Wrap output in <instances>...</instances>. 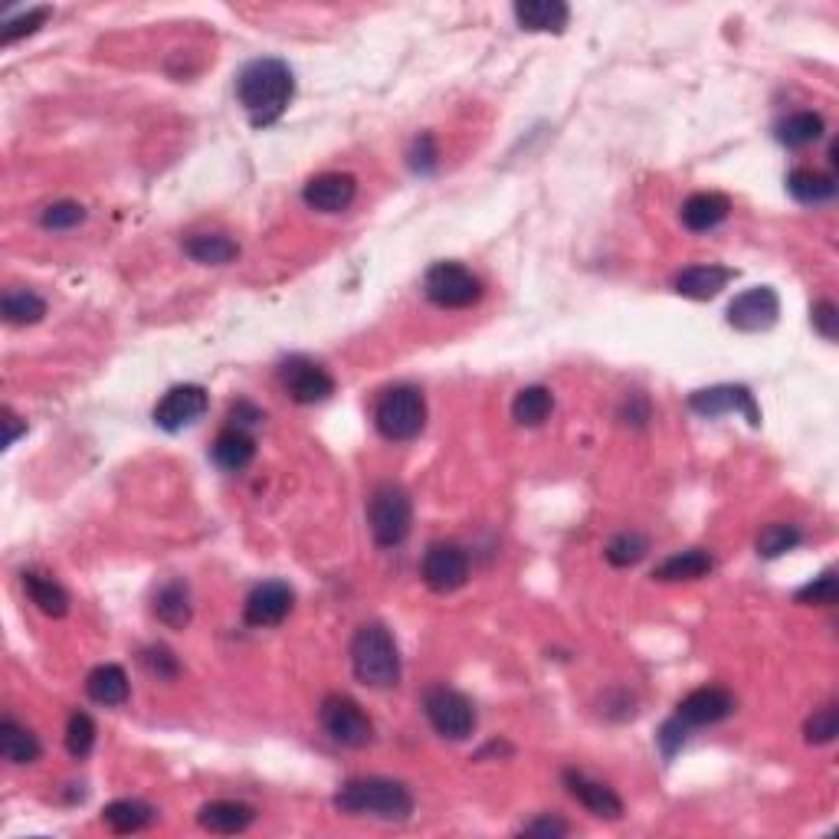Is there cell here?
Segmentation results:
<instances>
[{
    "mask_svg": "<svg viewBox=\"0 0 839 839\" xmlns=\"http://www.w3.org/2000/svg\"><path fill=\"white\" fill-rule=\"evenodd\" d=\"M295 95V76L282 60H253L237 76V98L247 108L253 128H266L280 122Z\"/></svg>",
    "mask_w": 839,
    "mask_h": 839,
    "instance_id": "obj_1",
    "label": "cell"
},
{
    "mask_svg": "<svg viewBox=\"0 0 839 839\" xmlns=\"http://www.w3.org/2000/svg\"><path fill=\"white\" fill-rule=\"evenodd\" d=\"M335 807L348 817H377V820H407L413 814V797L400 780L387 777H358L335 794Z\"/></svg>",
    "mask_w": 839,
    "mask_h": 839,
    "instance_id": "obj_2",
    "label": "cell"
},
{
    "mask_svg": "<svg viewBox=\"0 0 839 839\" xmlns=\"http://www.w3.org/2000/svg\"><path fill=\"white\" fill-rule=\"evenodd\" d=\"M352 669L371 689H394L400 682V653L380 623H365L352 640Z\"/></svg>",
    "mask_w": 839,
    "mask_h": 839,
    "instance_id": "obj_3",
    "label": "cell"
},
{
    "mask_svg": "<svg viewBox=\"0 0 839 839\" xmlns=\"http://www.w3.org/2000/svg\"><path fill=\"white\" fill-rule=\"evenodd\" d=\"M374 423L380 430V437L394 440V443H407L413 437L423 433L427 427V400L417 387L410 384H400V387H390L377 407H374Z\"/></svg>",
    "mask_w": 839,
    "mask_h": 839,
    "instance_id": "obj_4",
    "label": "cell"
},
{
    "mask_svg": "<svg viewBox=\"0 0 839 839\" xmlns=\"http://www.w3.org/2000/svg\"><path fill=\"white\" fill-rule=\"evenodd\" d=\"M368 525L380 548H397L413 525L410 495L397 482H380L368 499Z\"/></svg>",
    "mask_w": 839,
    "mask_h": 839,
    "instance_id": "obj_5",
    "label": "cell"
},
{
    "mask_svg": "<svg viewBox=\"0 0 839 839\" xmlns=\"http://www.w3.org/2000/svg\"><path fill=\"white\" fill-rule=\"evenodd\" d=\"M318 719H322V728L328 732V738L342 747H368L374 742V722L368 719V712L348 695H325Z\"/></svg>",
    "mask_w": 839,
    "mask_h": 839,
    "instance_id": "obj_6",
    "label": "cell"
},
{
    "mask_svg": "<svg viewBox=\"0 0 839 839\" xmlns=\"http://www.w3.org/2000/svg\"><path fill=\"white\" fill-rule=\"evenodd\" d=\"M423 712L430 719V725L437 728V735L450 738V742H466L475 732V709L463 692L447 689V685H433L423 695Z\"/></svg>",
    "mask_w": 839,
    "mask_h": 839,
    "instance_id": "obj_7",
    "label": "cell"
},
{
    "mask_svg": "<svg viewBox=\"0 0 839 839\" xmlns=\"http://www.w3.org/2000/svg\"><path fill=\"white\" fill-rule=\"evenodd\" d=\"M423 292L440 308H469L482 298V282L460 263H437L423 276Z\"/></svg>",
    "mask_w": 839,
    "mask_h": 839,
    "instance_id": "obj_8",
    "label": "cell"
},
{
    "mask_svg": "<svg viewBox=\"0 0 839 839\" xmlns=\"http://www.w3.org/2000/svg\"><path fill=\"white\" fill-rule=\"evenodd\" d=\"M280 384L282 390L302 403V407H312V403H322L335 394V377L325 371L322 365H315L312 358H285L280 365Z\"/></svg>",
    "mask_w": 839,
    "mask_h": 839,
    "instance_id": "obj_9",
    "label": "cell"
},
{
    "mask_svg": "<svg viewBox=\"0 0 839 839\" xmlns=\"http://www.w3.org/2000/svg\"><path fill=\"white\" fill-rule=\"evenodd\" d=\"M420 577H423V584H427L433 594H453V590L466 587L469 555L460 545H453V542L433 545V548L423 555Z\"/></svg>",
    "mask_w": 839,
    "mask_h": 839,
    "instance_id": "obj_10",
    "label": "cell"
},
{
    "mask_svg": "<svg viewBox=\"0 0 839 839\" xmlns=\"http://www.w3.org/2000/svg\"><path fill=\"white\" fill-rule=\"evenodd\" d=\"M207 390L200 384H181V387H171L158 407H155V423L165 430V433H181L185 427L197 423L203 413H207Z\"/></svg>",
    "mask_w": 839,
    "mask_h": 839,
    "instance_id": "obj_11",
    "label": "cell"
},
{
    "mask_svg": "<svg viewBox=\"0 0 839 839\" xmlns=\"http://www.w3.org/2000/svg\"><path fill=\"white\" fill-rule=\"evenodd\" d=\"M738 709L735 695L728 689H719V685H705V689H695L689 692L679 709H675V719L685 725V728H705V725H719L725 719H732Z\"/></svg>",
    "mask_w": 839,
    "mask_h": 839,
    "instance_id": "obj_12",
    "label": "cell"
},
{
    "mask_svg": "<svg viewBox=\"0 0 839 839\" xmlns=\"http://www.w3.org/2000/svg\"><path fill=\"white\" fill-rule=\"evenodd\" d=\"M689 407L702 417H722V413H745L751 427H761V410L754 403V394L742 384H719V387H705L695 390L689 397Z\"/></svg>",
    "mask_w": 839,
    "mask_h": 839,
    "instance_id": "obj_13",
    "label": "cell"
},
{
    "mask_svg": "<svg viewBox=\"0 0 839 839\" xmlns=\"http://www.w3.org/2000/svg\"><path fill=\"white\" fill-rule=\"evenodd\" d=\"M780 315V298L770 285H754L728 305V325L738 332H767Z\"/></svg>",
    "mask_w": 839,
    "mask_h": 839,
    "instance_id": "obj_14",
    "label": "cell"
},
{
    "mask_svg": "<svg viewBox=\"0 0 839 839\" xmlns=\"http://www.w3.org/2000/svg\"><path fill=\"white\" fill-rule=\"evenodd\" d=\"M292 604H295V594H292L289 584H282V580H266V584H260V587L247 597L243 620H247V627H256V630L280 627L282 620L292 613Z\"/></svg>",
    "mask_w": 839,
    "mask_h": 839,
    "instance_id": "obj_15",
    "label": "cell"
},
{
    "mask_svg": "<svg viewBox=\"0 0 839 839\" xmlns=\"http://www.w3.org/2000/svg\"><path fill=\"white\" fill-rule=\"evenodd\" d=\"M355 197H358V181L342 171L318 175L302 190V200L318 213H342L355 203Z\"/></svg>",
    "mask_w": 839,
    "mask_h": 839,
    "instance_id": "obj_16",
    "label": "cell"
},
{
    "mask_svg": "<svg viewBox=\"0 0 839 839\" xmlns=\"http://www.w3.org/2000/svg\"><path fill=\"white\" fill-rule=\"evenodd\" d=\"M564 784L570 790V797L594 817L600 820H620L623 817V800L600 780L587 777L584 770H564Z\"/></svg>",
    "mask_w": 839,
    "mask_h": 839,
    "instance_id": "obj_17",
    "label": "cell"
},
{
    "mask_svg": "<svg viewBox=\"0 0 839 839\" xmlns=\"http://www.w3.org/2000/svg\"><path fill=\"white\" fill-rule=\"evenodd\" d=\"M253 820H256V810L240 800H213V804H203L197 814V824L210 833H220V837H237V833L250 830Z\"/></svg>",
    "mask_w": 839,
    "mask_h": 839,
    "instance_id": "obj_18",
    "label": "cell"
},
{
    "mask_svg": "<svg viewBox=\"0 0 839 839\" xmlns=\"http://www.w3.org/2000/svg\"><path fill=\"white\" fill-rule=\"evenodd\" d=\"M732 213V200L719 190H702V193H692L685 203H682V223L685 230L692 233H709L715 227H722Z\"/></svg>",
    "mask_w": 839,
    "mask_h": 839,
    "instance_id": "obj_19",
    "label": "cell"
},
{
    "mask_svg": "<svg viewBox=\"0 0 839 839\" xmlns=\"http://www.w3.org/2000/svg\"><path fill=\"white\" fill-rule=\"evenodd\" d=\"M732 280H735V270L709 263V266H689V270H682L672 285H675V292L685 295V298L709 302V298H715Z\"/></svg>",
    "mask_w": 839,
    "mask_h": 839,
    "instance_id": "obj_20",
    "label": "cell"
},
{
    "mask_svg": "<svg viewBox=\"0 0 839 839\" xmlns=\"http://www.w3.org/2000/svg\"><path fill=\"white\" fill-rule=\"evenodd\" d=\"M515 20L522 30L532 33H564L570 10L560 0H522L515 3Z\"/></svg>",
    "mask_w": 839,
    "mask_h": 839,
    "instance_id": "obj_21",
    "label": "cell"
},
{
    "mask_svg": "<svg viewBox=\"0 0 839 839\" xmlns=\"http://www.w3.org/2000/svg\"><path fill=\"white\" fill-rule=\"evenodd\" d=\"M210 457H213V463L223 469V472H243V469L253 463V457H256V440L247 430H240V427H227L213 440Z\"/></svg>",
    "mask_w": 839,
    "mask_h": 839,
    "instance_id": "obj_22",
    "label": "cell"
},
{
    "mask_svg": "<svg viewBox=\"0 0 839 839\" xmlns=\"http://www.w3.org/2000/svg\"><path fill=\"white\" fill-rule=\"evenodd\" d=\"M86 692H90V699L98 702V705H105V709H118V705H125V702H128V675H125V669H122V665L105 662V665H98V669L90 672V679H86Z\"/></svg>",
    "mask_w": 839,
    "mask_h": 839,
    "instance_id": "obj_23",
    "label": "cell"
},
{
    "mask_svg": "<svg viewBox=\"0 0 839 839\" xmlns=\"http://www.w3.org/2000/svg\"><path fill=\"white\" fill-rule=\"evenodd\" d=\"M787 190L797 203H807V207H820V203H830L837 197V178L833 175H824V171H814V168H797L787 175Z\"/></svg>",
    "mask_w": 839,
    "mask_h": 839,
    "instance_id": "obj_24",
    "label": "cell"
},
{
    "mask_svg": "<svg viewBox=\"0 0 839 839\" xmlns=\"http://www.w3.org/2000/svg\"><path fill=\"white\" fill-rule=\"evenodd\" d=\"M715 560L705 548H689V552H679L672 558H665L653 570L656 580L662 584H679V580H702L705 574H712Z\"/></svg>",
    "mask_w": 839,
    "mask_h": 839,
    "instance_id": "obj_25",
    "label": "cell"
},
{
    "mask_svg": "<svg viewBox=\"0 0 839 839\" xmlns=\"http://www.w3.org/2000/svg\"><path fill=\"white\" fill-rule=\"evenodd\" d=\"M102 820L112 833L125 837V833H138V830L151 827L158 820V814L145 800H115L102 810Z\"/></svg>",
    "mask_w": 839,
    "mask_h": 839,
    "instance_id": "obj_26",
    "label": "cell"
},
{
    "mask_svg": "<svg viewBox=\"0 0 839 839\" xmlns=\"http://www.w3.org/2000/svg\"><path fill=\"white\" fill-rule=\"evenodd\" d=\"M552 410H555V394L542 384L522 387L512 400V417L522 427H542L552 417Z\"/></svg>",
    "mask_w": 839,
    "mask_h": 839,
    "instance_id": "obj_27",
    "label": "cell"
},
{
    "mask_svg": "<svg viewBox=\"0 0 839 839\" xmlns=\"http://www.w3.org/2000/svg\"><path fill=\"white\" fill-rule=\"evenodd\" d=\"M185 253L200 266H227L240 256V247L220 233H197L185 243Z\"/></svg>",
    "mask_w": 839,
    "mask_h": 839,
    "instance_id": "obj_28",
    "label": "cell"
},
{
    "mask_svg": "<svg viewBox=\"0 0 839 839\" xmlns=\"http://www.w3.org/2000/svg\"><path fill=\"white\" fill-rule=\"evenodd\" d=\"M155 617L171 630H185L190 623V590H187V584L171 580L155 594Z\"/></svg>",
    "mask_w": 839,
    "mask_h": 839,
    "instance_id": "obj_29",
    "label": "cell"
},
{
    "mask_svg": "<svg viewBox=\"0 0 839 839\" xmlns=\"http://www.w3.org/2000/svg\"><path fill=\"white\" fill-rule=\"evenodd\" d=\"M824 132H827L824 115H817V112H794V115H787L777 125V141L787 145V148H807V145L820 141Z\"/></svg>",
    "mask_w": 839,
    "mask_h": 839,
    "instance_id": "obj_30",
    "label": "cell"
},
{
    "mask_svg": "<svg viewBox=\"0 0 839 839\" xmlns=\"http://www.w3.org/2000/svg\"><path fill=\"white\" fill-rule=\"evenodd\" d=\"M0 312L7 325H36L46 315V302L30 289H7L0 298Z\"/></svg>",
    "mask_w": 839,
    "mask_h": 839,
    "instance_id": "obj_31",
    "label": "cell"
},
{
    "mask_svg": "<svg viewBox=\"0 0 839 839\" xmlns=\"http://www.w3.org/2000/svg\"><path fill=\"white\" fill-rule=\"evenodd\" d=\"M0 754L10 764H36L40 761V742L33 732H27L23 725H17L13 719L0 722Z\"/></svg>",
    "mask_w": 839,
    "mask_h": 839,
    "instance_id": "obj_32",
    "label": "cell"
},
{
    "mask_svg": "<svg viewBox=\"0 0 839 839\" xmlns=\"http://www.w3.org/2000/svg\"><path fill=\"white\" fill-rule=\"evenodd\" d=\"M23 587H27V594H30V600L36 604V610L40 613H46V617H66V610H70V597H66V590L53 580V577H43V574H23Z\"/></svg>",
    "mask_w": 839,
    "mask_h": 839,
    "instance_id": "obj_33",
    "label": "cell"
},
{
    "mask_svg": "<svg viewBox=\"0 0 839 839\" xmlns=\"http://www.w3.org/2000/svg\"><path fill=\"white\" fill-rule=\"evenodd\" d=\"M647 552H650V538L640 535V532H620L604 548V555L613 567H633V564L647 558Z\"/></svg>",
    "mask_w": 839,
    "mask_h": 839,
    "instance_id": "obj_34",
    "label": "cell"
},
{
    "mask_svg": "<svg viewBox=\"0 0 839 839\" xmlns=\"http://www.w3.org/2000/svg\"><path fill=\"white\" fill-rule=\"evenodd\" d=\"M804 542V535H800V528L797 525H784V522H777V525H767L761 535H757V555L767 560L780 558V555H787V552H794L797 545Z\"/></svg>",
    "mask_w": 839,
    "mask_h": 839,
    "instance_id": "obj_35",
    "label": "cell"
},
{
    "mask_svg": "<svg viewBox=\"0 0 839 839\" xmlns=\"http://www.w3.org/2000/svg\"><path fill=\"white\" fill-rule=\"evenodd\" d=\"M95 747V722L86 715V712H73L70 715V725H66V751L83 761L90 757V751Z\"/></svg>",
    "mask_w": 839,
    "mask_h": 839,
    "instance_id": "obj_36",
    "label": "cell"
},
{
    "mask_svg": "<svg viewBox=\"0 0 839 839\" xmlns=\"http://www.w3.org/2000/svg\"><path fill=\"white\" fill-rule=\"evenodd\" d=\"M804 735H807V742H810V745H830V742H837V735H839L837 705H824V709H817V712L807 719Z\"/></svg>",
    "mask_w": 839,
    "mask_h": 839,
    "instance_id": "obj_37",
    "label": "cell"
},
{
    "mask_svg": "<svg viewBox=\"0 0 839 839\" xmlns=\"http://www.w3.org/2000/svg\"><path fill=\"white\" fill-rule=\"evenodd\" d=\"M839 584L833 570H824L820 577H814L807 587L797 590V604H810V607H837Z\"/></svg>",
    "mask_w": 839,
    "mask_h": 839,
    "instance_id": "obj_38",
    "label": "cell"
},
{
    "mask_svg": "<svg viewBox=\"0 0 839 839\" xmlns=\"http://www.w3.org/2000/svg\"><path fill=\"white\" fill-rule=\"evenodd\" d=\"M86 220V210L73 200H60V203H50L43 213H40V227L43 230H73Z\"/></svg>",
    "mask_w": 839,
    "mask_h": 839,
    "instance_id": "obj_39",
    "label": "cell"
},
{
    "mask_svg": "<svg viewBox=\"0 0 839 839\" xmlns=\"http://www.w3.org/2000/svg\"><path fill=\"white\" fill-rule=\"evenodd\" d=\"M46 17H50V7H33V10H27L23 17L7 20L0 40H3V43H13V40H20V36H30V33H36V30L46 23Z\"/></svg>",
    "mask_w": 839,
    "mask_h": 839,
    "instance_id": "obj_40",
    "label": "cell"
},
{
    "mask_svg": "<svg viewBox=\"0 0 839 839\" xmlns=\"http://www.w3.org/2000/svg\"><path fill=\"white\" fill-rule=\"evenodd\" d=\"M141 662H145V669H148L151 675H158V679H165V682L178 679V672H181L178 656L171 653L168 647H148V650L141 653Z\"/></svg>",
    "mask_w": 839,
    "mask_h": 839,
    "instance_id": "obj_41",
    "label": "cell"
},
{
    "mask_svg": "<svg viewBox=\"0 0 839 839\" xmlns=\"http://www.w3.org/2000/svg\"><path fill=\"white\" fill-rule=\"evenodd\" d=\"M814 328H817L827 342H837L839 308L830 298H820V302L814 305Z\"/></svg>",
    "mask_w": 839,
    "mask_h": 839,
    "instance_id": "obj_42",
    "label": "cell"
},
{
    "mask_svg": "<svg viewBox=\"0 0 839 839\" xmlns=\"http://www.w3.org/2000/svg\"><path fill=\"white\" fill-rule=\"evenodd\" d=\"M437 145H433V138L430 135H420L417 141H413V151H410V168L413 171H420V175H430L433 168H437Z\"/></svg>",
    "mask_w": 839,
    "mask_h": 839,
    "instance_id": "obj_43",
    "label": "cell"
},
{
    "mask_svg": "<svg viewBox=\"0 0 839 839\" xmlns=\"http://www.w3.org/2000/svg\"><path fill=\"white\" fill-rule=\"evenodd\" d=\"M570 833V827L558 820V817H538V820H532V824H525L522 827V837H545V839H558L567 837Z\"/></svg>",
    "mask_w": 839,
    "mask_h": 839,
    "instance_id": "obj_44",
    "label": "cell"
},
{
    "mask_svg": "<svg viewBox=\"0 0 839 839\" xmlns=\"http://www.w3.org/2000/svg\"><path fill=\"white\" fill-rule=\"evenodd\" d=\"M685 725L679 722V719H669L665 725H662V732H659V747H662V754L665 757H672L679 747H682V742H685Z\"/></svg>",
    "mask_w": 839,
    "mask_h": 839,
    "instance_id": "obj_45",
    "label": "cell"
},
{
    "mask_svg": "<svg viewBox=\"0 0 839 839\" xmlns=\"http://www.w3.org/2000/svg\"><path fill=\"white\" fill-rule=\"evenodd\" d=\"M263 420V410H256L253 403H247V400H240L233 410H230V427H240V430H250V427H256Z\"/></svg>",
    "mask_w": 839,
    "mask_h": 839,
    "instance_id": "obj_46",
    "label": "cell"
},
{
    "mask_svg": "<svg viewBox=\"0 0 839 839\" xmlns=\"http://www.w3.org/2000/svg\"><path fill=\"white\" fill-rule=\"evenodd\" d=\"M17 420H20V417H13V413L7 410V420H3V423H7V437H3V447H13V443H17V437H20V430H23V423H17Z\"/></svg>",
    "mask_w": 839,
    "mask_h": 839,
    "instance_id": "obj_47",
    "label": "cell"
}]
</instances>
